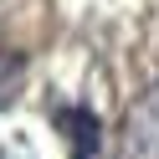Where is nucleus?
I'll return each mask as SVG.
<instances>
[{
    "label": "nucleus",
    "mask_w": 159,
    "mask_h": 159,
    "mask_svg": "<svg viewBox=\"0 0 159 159\" xmlns=\"http://www.w3.org/2000/svg\"><path fill=\"white\" fill-rule=\"evenodd\" d=\"M118 159H159V82L128 103L118 128Z\"/></svg>",
    "instance_id": "nucleus-1"
},
{
    "label": "nucleus",
    "mask_w": 159,
    "mask_h": 159,
    "mask_svg": "<svg viewBox=\"0 0 159 159\" xmlns=\"http://www.w3.org/2000/svg\"><path fill=\"white\" fill-rule=\"evenodd\" d=\"M21 87H26V52L0 41V113L21 98Z\"/></svg>",
    "instance_id": "nucleus-2"
},
{
    "label": "nucleus",
    "mask_w": 159,
    "mask_h": 159,
    "mask_svg": "<svg viewBox=\"0 0 159 159\" xmlns=\"http://www.w3.org/2000/svg\"><path fill=\"white\" fill-rule=\"evenodd\" d=\"M0 159H31V149L26 144H0Z\"/></svg>",
    "instance_id": "nucleus-3"
}]
</instances>
